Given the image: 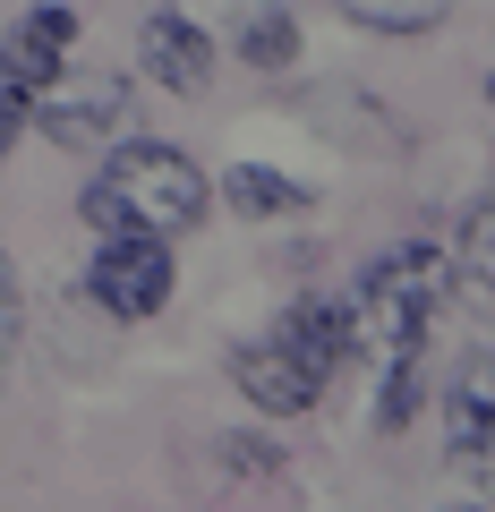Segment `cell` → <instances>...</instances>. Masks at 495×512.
Instances as JSON below:
<instances>
[{"label":"cell","instance_id":"obj_1","mask_svg":"<svg viewBox=\"0 0 495 512\" xmlns=\"http://www.w3.org/2000/svg\"><path fill=\"white\" fill-rule=\"evenodd\" d=\"M444 291H453V256L427 248V239H410V248L376 256V265L359 274V291L342 299V342H350V359L385 376V410H376L385 427L410 419V367H419L427 333H436Z\"/></svg>","mask_w":495,"mask_h":512},{"label":"cell","instance_id":"obj_2","mask_svg":"<svg viewBox=\"0 0 495 512\" xmlns=\"http://www.w3.org/2000/svg\"><path fill=\"white\" fill-rule=\"evenodd\" d=\"M205 214V171L180 146L129 137L111 146V163L86 180V222L94 231H137V239H180Z\"/></svg>","mask_w":495,"mask_h":512},{"label":"cell","instance_id":"obj_3","mask_svg":"<svg viewBox=\"0 0 495 512\" xmlns=\"http://www.w3.org/2000/svg\"><path fill=\"white\" fill-rule=\"evenodd\" d=\"M350 342H342V299H299L291 316H282L274 333H257V342L239 350V393L257 410H274V419H299V410L325 402V384L342 376Z\"/></svg>","mask_w":495,"mask_h":512},{"label":"cell","instance_id":"obj_4","mask_svg":"<svg viewBox=\"0 0 495 512\" xmlns=\"http://www.w3.org/2000/svg\"><path fill=\"white\" fill-rule=\"evenodd\" d=\"M86 299L120 325L154 316L171 299V248L163 239H137V231H103V248L86 256Z\"/></svg>","mask_w":495,"mask_h":512},{"label":"cell","instance_id":"obj_5","mask_svg":"<svg viewBox=\"0 0 495 512\" xmlns=\"http://www.w3.org/2000/svg\"><path fill=\"white\" fill-rule=\"evenodd\" d=\"M43 137L52 146H103L129 128V86L120 77H86V86H43Z\"/></svg>","mask_w":495,"mask_h":512},{"label":"cell","instance_id":"obj_6","mask_svg":"<svg viewBox=\"0 0 495 512\" xmlns=\"http://www.w3.org/2000/svg\"><path fill=\"white\" fill-rule=\"evenodd\" d=\"M444 436H453V461L470 478H495V350L461 367L453 402H444Z\"/></svg>","mask_w":495,"mask_h":512},{"label":"cell","instance_id":"obj_7","mask_svg":"<svg viewBox=\"0 0 495 512\" xmlns=\"http://www.w3.org/2000/svg\"><path fill=\"white\" fill-rule=\"evenodd\" d=\"M69 43H77V18H69V9H26V18L9 26V43H0V77H9L18 94L60 86V60H69Z\"/></svg>","mask_w":495,"mask_h":512},{"label":"cell","instance_id":"obj_8","mask_svg":"<svg viewBox=\"0 0 495 512\" xmlns=\"http://www.w3.org/2000/svg\"><path fill=\"white\" fill-rule=\"evenodd\" d=\"M137 60H146L154 86L197 94L205 77H214V35H205V26H188L180 9H163V18H146V35H137Z\"/></svg>","mask_w":495,"mask_h":512},{"label":"cell","instance_id":"obj_9","mask_svg":"<svg viewBox=\"0 0 495 512\" xmlns=\"http://www.w3.org/2000/svg\"><path fill=\"white\" fill-rule=\"evenodd\" d=\"M342 18L367 35H436L453 18V0H342Z\"/></svg>","mask_w":495,"mask_h":512},{"label":"cell","instance_id":"obj_10","mask_svg":"<svg viewBox=\"0 0 495 512\" xmlns=\"http://www.w3.org/2000/svg\"><path fill=\"white\" fill-rule=\"evenodd\" d=\"M461 282H470V291L487 299V316H495V197L461 222Z\"/></svg>","mask_w":495,"mask_h":512},{"label":"cell","instance_id":"obj_11","mask_svg":"<svg viewBox=\"0 0 495 512\" xmlns=\"http://www.w3.org/2000/svg\"><path fill=\"white\" fill-rule=\"evenodd\" d=\"M222 188H231V205H239V214H299V205H308V188L274 180V171H257V163H239Z\"/></svg>","mask_w":495,"mask_h":512},{"label":"cell","instance_id":"obj_12","mask_svg":"<svg viewBox=\"0 0 495 512\" xmlns=\"http://www.w3.org/2000/svg\"><path fill=\"white\" fill-rule=\"evenodd\" d=\"M239 52L257 60V69H274V60H291V52H299V26L282 18V9H257V18L239 26Z\"/></svg>","mask_w":495,"mask_h":512},{"label":"cell","instance_id":"obj_13","mask_svg":"<svg viewBox=\"0 0 495 512\" xmlns=\"http://www.w3.org/2000/svg\"><path fill=\"white\" fill-rule=\"evenodd\" d=\"M9 359H18V274L0 256V384H9Z\"/></svg>","mask_w":495,"mask_h":512},{"label":"cell","instance_id":"obj_14","mask_svg":"<svg viewBox=\"0 0 495 512\" xmlns=\"http://www.w3.org/2000/svg\"><path fill=\"white\" fill-rule=\"evenodd\" d=\"M26 120H35V94H18L9 77H0V163H9V146L26 137Z\"/></svg>","mask_w":495,"mask_h":512}]
</instances>
